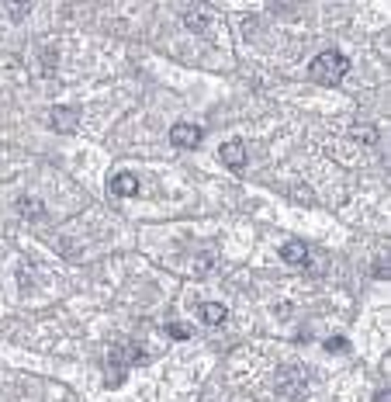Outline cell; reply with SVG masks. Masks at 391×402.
I'll use <instances>...</instances> for the list:
<instances>
[{"label":"cell","instance_id":"6da1fadb","mask_svg":"<svg viewBox=\"0 0 391 402\" xmlns=\"http://www.w3.org/2000/svg\"><path fill=\"white\" fill-rule=\"evenodd\" d=\"M346 73H350V59L343 52H332V49L322 52V56H315L308 63V80L312 84H322V87H336Z\"/></svg>","mask_w":391,"mask_h":402},{"label":"cell","instance_id":"7a4b0ae2","mask_svg":"<svg viewBox=\"0 0 391 402\" xmlns=\"http://www.w3.org/2000/svg\"><path fill=\"white\" fill-rule=\"evenodd\" d=\"M142 361H146V354H142L135 343H128V340L115 343V347L108 350V367H115V374H108V385H122V381H125V371H128L132 364H142Z\"/></svg>","mask_w":391,"mask_h":402},{"label":"cell","instance_id":"3957f363","mask_svg":"<svg viewBox=\"0 0 391 402\" xmlns=\"http://www.w3.org/2000/svg\"><path fill=\"white\" fill-rule=\"evenodd\" d=\"M305 388H308V374H305V367H298V364H284V367L277 371V392H280L284 399H298Z\"/></svg>","mask_w":391,"mask_h":402},{"label":"cell","instance_id":"277c9868","mask_svg":"<svg viewBox=\"0 0 391 402\" xmlns=\"http://www.w3.org/2000/svg\"><path fill=\"white\" fill-rule=\"evenodd\" d=\"M201 139H204V128H201V125L177 122V125L170 128V142H173V146H180V149H194Z\"/></svg>","mask_w":391,"mask_h":402},{"label":"cell","instance_id":"5b68a950","mask_svg":"<svg viewBox=\"0 0 391 402\" xmlns=\"http://www.w3.org/2000/svg\"><path fill=\"white\" fill-rule=\"evenodd\" d=\"M108 191H111V198H132V194H139V177L135 173H115L108 180Z\"/></svg>","mask_w":391,"mask_h":402},{"label":"cell","instance_id":"8992f818","mask_svg":"<svg viewBox=\"0 0 391 402\" xmlns=\"http://www.w3.org/2000/svg\"><path fill=\"white\" fill-rule=\"evenodd\" d=\"M218 160H222L225 166H232V170H242V166H246V146H242L239 139H232V142H225V146L218 149Z\"/></svg>","mask_w":391,"mask_h":402},{"label":"cell","instance_id":"52a82bcc","mask_svg":"<svg viewBox=\"0 0 391 402\" xmlns=\"http://www.w3.org/2000/svg\"><path fill=\"white\" fill-rule=\"evenodd\" d=\"M280 260L291 264V267H305V264H308V247H305L301 240H287V243L280 247Z\"/></svg>","mask_w":391,"mask_h":402},{"label":"cell","instance_id":"ba28073f","mask_svg":"<svg viewBox=\"0 0 391 402\" xmlns=\"http://www.w3.org/2000/svg\"><path fill=\"white\" fill-rule=\"evenodd\" d=\"M49 115H53V118H49L53 128H59V132H73V128H77V111H73V108L59 104V108H53Z\"/></svg>","mask_w":391,"mask_h":402},{"label":"cell","instance_id":"9c48e42d","mask_svg":"<svg viewBox=\"0 0 391 402\" xmlns=\"http://www.w3.org/2000/svg\"><path fill=\"white\" fill-rule=\"evenodd\" d=\"M225 316H229V309H225L222 302H204V305H201V319H204L208 326H218V323H225Z\"/></svg>","mask_w":391,"mask_h":402},{"label":"cell","instance_id":"30bf717a","mask_svg":"<svg viewBox=\"0 0 391 402\" xmlns=\"http://www.w3.org/2000/svg\"><path fill=\"white\" fill-rule=\"evenodd\" d=\"M18 209H21V216H32V219H39V216L46 212L35 198H21V201H18Z\"/></svg>","mask_w":391,"mask_h":402},{"label":"cell","instance_id":"8fae6325","mask_svg":"<svg viewBox=\"0 0 391 402\" xmlns=\"http://www.w3.org/2000/svg\"><path fill=\"white\" fill-rule=\"evenodd\" d=\"M166 333H170L173 340H191V329H187L184 323H170V326H166Z\"/></svg>","mask_w":391,"mask_h":402},{"label":"cell","instance_id":"7c38bea8","mask_svg":"<svg viewBox=\"0 0 391 402\" xmlns=\"http://www.w3.org/2000/svg\"><path fill=\"white\" fill-rule=\"evenodd\" d=\"M353 139H363V142H377V132H374L370 125H363V128H353Z\"/></svg>","mask_w":391,"mask_h":402},{"label":"cell","instance_id":"4fadbf2b","mask_svg":"<svg viewBox=\"0 0 391 402\" xmlns=\"http://www.w3.org/2000/svg\"><path fill=\"white\" fill-rule=\"evenodd\" d=\"M346 347H350V343H346L343 336H332V340H325V350H329V354H332V350H336V354H343Z\"/></svg>","mask_w":391,"mask_h":402},{"label":"cell","instance_id":"5bb4252c","mask_svg":"<svg viewBox=\"0 0 391 402\" xmlns=\"http://www.w3.org/2000/svg\"><path fill=\"white\" fill-rule=\"evenodd\" d=\"M184 21H187V28H208V18L204 15H187Z\"/></svg>","mask_w":391,"mask_h":402},{"label":"cell","instance_id":"9a60e30c","mask_svg":"<svg viewBox=\"0 0 391 402\" xmlns=\"http://www.w3.org/2000/svg\"><path fill=\"white\" fill-rule=\"evenodd\" d=\"M374 402H391V395H388V388H384V392H377V395H374Z\"/></svg>","mask_w":391,"mask_h":402}]
</instances>
